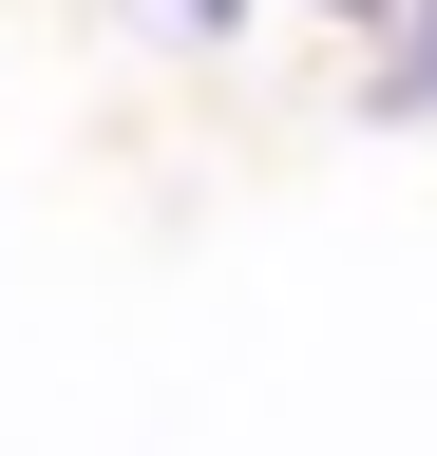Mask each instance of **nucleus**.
Instances as JSON below:
<instances>
[{
	"label": "nucleus",
	"instance_id": "nucleus-1",
	"mask_svg": "<svg viewBox=\"0 0 437 456\" xmlns=\"http://www.w3.org/2000/svg\"><path fill=\"white\" fill-rule=\"evenodd\" d=\"M400 114H437V0H418V38H400Z\"/></svg>",
	"mask_w": 437,
	"mask_h": 456
},
{
	"label": "nucleus",
	"instance_id": "nucleus-2",
	"mask_svg": "<svg viewBox=\"0 0 437 456\" xmlns=\"http://www.w3.org/2000/svg\"><path fill=\"white\" fill-rule=\"evenodd\" d=\"M323 20H380V0H323Z\"/></svg>",
	"mask_w": 437,
	"mask_h": 456
}]
</instances>
